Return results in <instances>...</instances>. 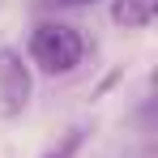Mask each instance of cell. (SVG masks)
Wrapping results in <instances>:
<instances>
[{
	"label": "cell",
	"instance_id": "1",
	"mask_svg": "<svg viewBox=\"0 0 158 158\" xmlns=\"http://www.w3.org/2000/svg\"><path fill=\"white\" fill-rule=\"evenodd\" d=\"M85 56V39L77 34V26L69 22H39L30 34V60L47 73V77H64L73 73Z\"/></svg>",
	"mask_w": 158,
	"mask_h": 158
},
{
	"label": "cell",
	"instance_id": "2",
	"mask_svg": "<svg viewBox=\"0 0 158 158\" xmlns=\"http://www.w3.org/2000/svg\"><path fill=\"white\" fill-rule=\"evenodd\" d=\"M30 90H34V81H30V64L22 60V52L0 47V115L4 120L22 115L30 103Z\"/></svg>",
	"mask_w": 158,
	"mask_h": 158
},
{
	"label": "cell",
	"instance_id": "3",
	"mask_svg": "<svg viewBox=\"0 0 158 158\" xmlns=\"http://www.w3.org/2000/svg\"><path fill=\"white\" fill-rule=\"evenodd\" d=\"M158 13V0H111V22L124 30H145Z\"/></svg>",
	"mask_w": 158,
	"mask_h": 158
},
{
	"label": "cell",
	"instance_id": "4",
	"mask_svg": "<svg viewBox=\"0 0 158 158\" xmlns=\"http://www.w3.org/2000/svg\"><path fill=\"white\" fill-rule=\"evenodd\" d=\"M81 145H85V128L77 124V128H69V132H64V137H60V145H52L43 158H73Z\"/></svg>",
	"mask_w": 158,
	"mask_h": 158
},
{
	"label": "cell",
	"instance_id": "5",
	"mask_svg": "<svg viewBox=\"0 0 158 158\" xmlns=\"http://www.w3.org/2000/svg\"><path fill=\"white\" fill-rule=\"evenodd\" d=\"M64 4H94V0H64Z\"/></svg>",
	"mask_w": 158,
	"mask_h": 158
}]
</instances>
